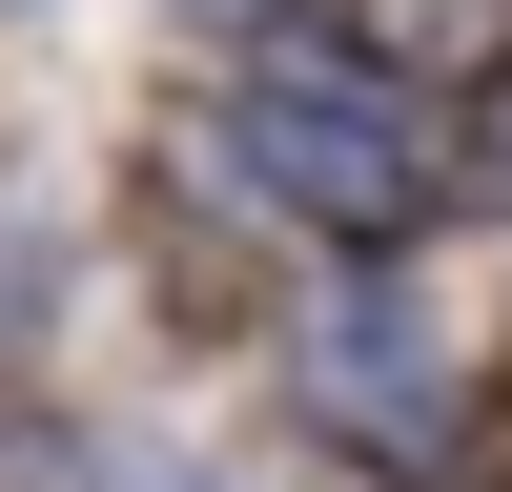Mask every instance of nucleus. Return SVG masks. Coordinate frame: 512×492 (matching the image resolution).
Instances as JSON below:
<instances>
[{"label":"nucleus","mask_w":512,"mask_h":492,"mask_svg":"<svg viewBox=\"0 0 512 492\" xmlns=\"http://www.w3.org/2000/svg\"><path fill=\"white\" fill-rule=\"evenodd\" d=\"M123 246H144V308H164V349H205V369H246V349L287 369V328H308V287H328L308 246H287L267 205L226 185V144H205V123H185V144L144 164Z\"/></svg>","instance_id":"f03ea898"},{"label":"nucleus","mask_w":512,"mask_h":492,"mask_svg":"<svg viewBox=\"0 0 512 492\" xmlns=\"http://www.w3.org/2000/svg\"><path fill=\"white\" fill-rule=\"evenodd\" d=\"M205 144L226 185L267 205L308 267H431L472 205H451V123H431V62L369 41V0H287V21L205 41Z\"/></svg>","instance_id":"f257e3e1"},{"label":"nucleus","mask_w":512,"mask_h":492,"mask_svg":"<svg viewBox=\"0 0 512 492\" xmlns=\"http://www.w3.org/2000/svg\"><path fill=\"white\" fill-rule=\"evenodd\" d=\"M205 492H431V472H390V451L308 431V410H246V431L205 451Z\"/></svg>","instance_id":"7ed1b4c3"}]
</instances>
